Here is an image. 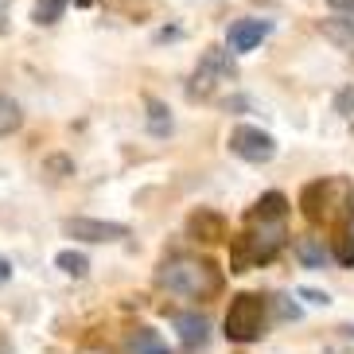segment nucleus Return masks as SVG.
<instances>
[{
  "label": "nucleus",
  "mask_w": 354,
  "mask_h": 354,
  "mask_svg": "<svg viewBox=\"0 0 354 354\" xmlns=\"http://www.w3.org/2000/svg\"><path fill=\"white\" fill-rule=\"evenodd\" d=\"M156 281L176 296H187V300H210L222 292V272L214 261L207 257H191V253H176L160 265Z\"/></svg>",
  "instance_id": "1"
},
{
  "label": "nucleus",
  "mask_w": 354,
  "mask_h": 354,
  "mask_svg": "<svg viewBox=\"0 0 354 354\" xmlns=\"http://www.w3.org/2000/svg\"><path fill=\"white\" fill-rule=\"evenodd\" d=\"M284 218H253L250 214V230L234 238L230 245V272H245L253 265H269L277 253L284 250Z\"/></svg>",
  "instance_id": "2"
},
{
  "label": "nucleus",
  "mask_w": 354,
  "mask_h": 354,
  "mask_svg": "<svg viewBox=\"0 0 354 354\" xmlns=\"http://www.w3.org/2000/svg\"><path fill=\"white\" fill-rule=\"evenodd\" d=\"M226 335H230V343H257L265 335V300L257 292H238L230 300Z\"/></svg>",
  "instance_id": "3"
},
{
  "label": "nucleus",
  "mask_w": 354,
  "mask_h": 354,
  "mask_svg": "<svg viewBox=\"0 0 354 354\" xmlns=\"http://www.w3.org/2000/svg\"><path fill=\"white\" fill-rule=\"evenodd\" d=\"M234 59H230V51H222V47H207L203 51V59H198L195 74H191V86L187 94L191 97H210L214 94V86H218V78H234Z\"/></svg>",
  "instance_id": "4"
},
{
  "label": "nucleus",
  "mask_w": 354,
  "mask_h": 354,
  "mask_svg": "<svg viewBox=\"0 0 354 354\" xmlns=\"http://www.w3.org/2000/svg\"><path fill=\"white\" fill-rule=\"evenodd\" d=\"M230 152L238 160H245V164H269L277 156V140L253 125H238L230 133Z\"/></svg>",
  "instance_id": "5"
},
{
  "label": "nucleus",
  "mask_w": 354,
  "mask_h": 354,
  "mask_svg": "<svg viewBox=\"0 0 354 354\" xmlns=\"http://www.w3.org/2000/svg\"><path fill=\"white\" fill-rule=\"evenodd\" d=\"M63 234L78 241H121V238H129V226L105 222V218H66Z\"/></svg>",
  "instance_id": "6"
},
{
  "label": "nucleus",
  "mask_w": 354,
  "mask_h": 354,
  "mask_svg": "<svg viewBox=\"0 0 354 354\" xmlns=\"http://www.w3.org/2000/svg\"><path fill=\"white\" fill-rule=\"evenodd\" d=\"M272 24L269 20H234L226 32V47L230 55H245L253 47H261V39H269Z\"/></svg>",
  "instance_id": "7"
},
{
  "label": "nucleus",
  "mask_w": 354,
  "mask_h": 354,
  "mask_svg": "<svg viewBox=\"0 0 354 354\" xmlns=\"http://www.w3.org/2000/svg\"><path fill=\"white\" fill-rule=\"evenodd\" d=\"M176 331H179V343H183V351H187V354L203 351L207 339H210V327H207V319H203L198 312L176 315Z\"/></svg>",
  "instance_id": "8"
},
{
  "label": "nucleus",
  "mask_w": 354,
  "mask_h": 354,
  "mask_svg": "<svg viewBox=\"0 0 354 354\" xmlns=\"http://www.w3.org/2000/svg\"><path fill=\"white\" fill-rule=\"evenodd\" d=\"M319 35L331 43L335 51L354 55V20H346V16H327V20H319Z\"/></svg>",
  "instance_id": "9"
},
{
  "label": "nucleus",
  "mask_w": 354,
  "mask_h": 354,
  "mask_svg": "<svg viewBox=\"0 0 354 354\" xmlns=\"http://www.w3.org/2000/svg\"><path fill=\"white\" fill-rule=\"evenodd\" d=\"M292 253H296V261H300L304 269H323V265L331 261V245L323 238H312V234L292 241Z\"/></svg>",
  "instance_id": "10"
},
{
  "label": "nucleus",
  "mask_w": 354,
  "mask_h": 354,
  "mask_svg": "<svg viewBox=\"0 0 354 354\" xmlns=\"http://www.w3.org/2000/svg\"><path fill=\"white\" fill-rule=\"evenodd\" d=\"M187 230H191V238L222 241V238H226V218L214 214V210H195V214L187 218Z\"/></svg>",
  "instance_id": "11"
},
{
  "label": "nucleus",
  "mask_w": 354,
  "mask_h": 354,
  "mask_svg": "<svg viewBox=\"0 0 354 354\" xmlns=\"http://www.w3.org/2000/svg\"><path fill=\"white\" fill-rule=\"evenodd\" d=\"M39 176L47 179V183H66V179L74 176V160L66 156V152H51V156H43Z\"/></svg>",
  "instance_id": "12"
},
{
  "label": "nucleus",
  "mask_w": 354,
  "mask_h": 354,
  "mask_svg": "<svg viewBox=\"0 0 354 354\" xmlns=\"http://www.w3.org/2000/svg\"><path fill=\"white\" fill-rule=\"evenodd\" d=\"M145 109H148V133L152 136H171V109H167L160 97H145Z\"/></svg>",
  "instance_id": "13"
},
{
  "label": "nucleus",
  "mask_w": 354,
  "mask_h": 354,
  "mask_svg": "<svg viewBox=\"0 0 354 354\" xmlns=\"http://www.w3.org/2000/svg\"><path fill=\"white\" fill-rule=\"evenodd\" d=\"M129 351L133 354H167V343L152 331V327H136V331L129 335Z\"/></svg>",
  "instance_id": "14"
},
{
  "label": "nucleus",
  "mask_w": 354,
  "mask_h": 354,
  "mask_svg": "<svg viewBox=\"0 0 354 354\" xmlns=\"http://www.w3.org/2000/svg\"><path fill=\"white\" fill-rule=\"evenodd\" d=\"M20 125H24L20 102H16V97H8V94H0V140H4V136H12V133H20Z\"/></svg>",
  "instance_id": "15"
},
{
  "label": "nucleus",
  "mask_w": 354,
  "mask_h": 354,
  "mask_svg": "<svg viewBox=\"0 0 354 354\" xmlns=\"http://www.w3.org/2000/svg\"><path fill=\"white\" fill-rule=\"evenodd\" d=\"M253 218H288V198L281 191H269V195L257 198V207L250 210Z\"/></svg>",
  "instance_id": "16"
},
{
  "label": "nucleus",
  "mask_w": 354,
  "mask_h": 354,
  "mask_svg": "<svg viewBox=\"0 0 354 354\" xmlns=\"http://www.w3.org/2000/svg\"><path fill=\"white\" fill-rule=\"evenodd\" d=\"M71 0H35V8H32V20L39 24V28H51V24L63 20V12Z\"/></svg>",
  "instance_id": "17"
},
{
  "label": "nucleus",
  "mask_w": 354,
  "mask_h": 354,
  "mask_svg": "<svg viewBox=\"0 0 354 354\" xmlns=\"http://www.w3.org/2000/svg\"><path fill=\"white\" fill-rule=\"evenodd\" d=\"M55 265L66 272V277H86V269H90V261H86V253H78V250H63L59 257H55Z\"/></svg>",
  "instance_id": "18"
},
{
  "label": "nucleus",
  "mask_w": 354,
  "mask_h": 354,
  "mask_svg": "<svg viewBox=\"0 0 354 354\" xmlns=\"http://www.w3.org/2000/svg\"><path fill=\"white\" fill-rule=\"evenodd\" d=\"M331 257L339 265H354V234H339L331 238Z\"/></svg>",
  "instance_id": "19"
},
{
  "label": "nucleus",
  "mask_w": 354,
  "mask_h": 354,
  "mask_svg": "<svg viewBox=\"0 0 354 354\" xmlns=\"http://www.w3.org/2000/svg\"><path fill=\"white\" fill-rule=\"evenodd\" d=\"M335 109L343 117H354V90H339V97H335Z\"/></svg>",
  "instance_id": "20"
},
{
  "label": "nucleus",
  "mask_w": 354,
  "mask_h": 354,
  "mask_svg": "<svg viewBox=\"0 0 354 354\" xmlns=\"http://www.w3.org/2000/svg\"><path fill=\"white\" fill-rule=\"evenodd\" d=\"M277 312H281V319H300V308H296V304H288V296H277Z\"/></svg>",
  "instance_id": "21"
},
{
  "label": "nucleus",
  "mask_w": 354,
  "mask_h": 354,
  "mask_svg": "<svg viewBox=\"0 0 354 354\" xmlns=\"http://www.w3.org/2000/svg\"><path fill=\"white\" fill-rule=\"evenodd\" d=\"M300 296L308 304H319V308H327V304H331V296H327V292H315V288H300Z\"/></svg>",
  "instance_id": "22"
},
{
  "label": "nucleus",
  "mask_w": 354,
  "mask_h": 354,
  "mask_svg": "<svg viewBox=\"0 0 354 354\" xmlns=\"http://www.w3.org/2000/svg\"><path fill=\"white\" fill-rule=\"evenodd\" d=\"M331 8H339V12H354V0H327Z\"/></svg>",
  "instance_id": "23"
},
{
  "label": "nucleus",
  "mask_w": 354,
  "mask_h": 354,
  "mask_svg": "<svg viewBox=\"0 0 354 354\" xmlns=\"http://www.w3.org/2000/svg\"><path fill=\"white\" fill-rule=\"evenodd\" d=\"M8 277H12V265H8V261H4V257H0V284L8 281Z\"/></svg>",
  "instance_id": "24"
}]
</instances>
